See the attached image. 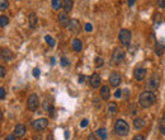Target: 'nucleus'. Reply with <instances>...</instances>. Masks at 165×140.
<instances>
[{"label": "nucleus", "instance_id": "nucleus-26", "mask_svg": "<svg viewBox=\"0 0 165 140\" xmlns=\"http://www.w3.org/2000/svg\"><path fill=\"white\" fill-rule=\"evenodd\" d=\"M8 23H9V18H8V17H5V16H2V17H0V27L4 28Z\"/></svg>", "mask_w": 165, "mask_h": 140}, {"label": "nucleus", "instance_id": "nucleus-16", "mask_svg": "<svg viewBox=\"0 0 165 140\" xmlns=\"http://www.w3.org/2000/svg\"><path fill=\"white\" fill-rule=\"evenodd\" d=\"M100 97H102V100H104V101L109 100V97H111V91H109L108 86H103L100 88Z\"/></svg>", "mask_w": 165, "mask_h": 140}, {"label": "nucleus", "instance_id": "nucleus-36", "mask_svg": "<svg viewBox=\"0 0 165 140\" xmlns=\"http://www.w3.org/2000/svg\"><path fill=\"white\" fill-rule=\"evenodd\" d=\"M159 8H165V0H158Z\"/></svg>", "mask_w": 165, "mask_h": 140}, {"label": "nucleus", "instance_id": "nucleus-20", "mask_svg": "<svg viewBox=\"0 0 165 140\" xmlns=\"http://www.w3.org/2000/svg\"><path fill=\"white\" fill-rule=\"evenodd\" d=\"M37 21L38 19H37V16H36L34 13H31L29 16H28V24H29V27L32 28V30L37 27Z\"/></svg>", "mask_w": 165, "mask_h": 140}, {"label": "nucleus", "instance_id": "nucleus-34", "mask_svg": "<svg viewBox=\"0 0 165 140\" xmlns=\"http://www.w3.org/2000/svg\"><path fill=\"white\" fill-rule=\"evenodd\" d=\"M33 77H34V78H38V77H39V69H38V68H34V69H33Z\"/></svg>", "mask_w": 165, "mask_h": 140}, {"label": "nucleus", "instance_id": "nucleus-29", "mask_svg": "<svg viewBox=\"0 0 165 140\" xmlns=\"http://www.w3.org/2000/svg\"><path fill=\"white\" fill-rule=\"evenodd\" d=\"M103 64H104V61H103L102 58H95V66H97V68H102Z\"/></svg>", "mask_w": 165, "mask_h": 140}, {"label": "nucleus", "instance_id": "nucleus-3", "mask_svg": "<svg viewBox=\"0 0 165 140\" xmlns=\"http://www.w3.org/2000/svg\"><path fill=\"white\" fill-rule=\"evenodd\" d=\"M27 107L29 111H37L39 107V100L37 94H31L28 97V101H27Z\"/></svg>", "mask_w": 165, "mask_h": 140}, {"label": "nucleus", "instance_id": "nucleus-43", "mask_svg": "<svg viewBox=\"0 0 165 140\" xmlns=\"http://www.w3.org/2000/svg\"><path fill=\"white\" fill-rule=\"evenodd\" d=\"M135 2H136V0H128V5H130V7H132V5L135 4Z\"/></svg>", "mask_w": 165, "mask_h": 140}, {"label": "nucleus", "instance_id": "nucleus-31", "mask_svg": "<svg viewBox=\"0 0 165 140\" xmlns=\"http://www.w3.org/2000/svg\"><path fill=\"white\" fill-rule=\"evenodd\" d=\"M69 64H70V63H69V60L66 59V58H61V66H69Z\"/></svg>", "mask_w": 165, "mask_h": 140}, {"label": "nucleus", "instance_id": "nucleus-17", "mask_svg": "<svg viewBox=\"0 0 165 140\" xmlns=\"http://www.w3.org/2000/svg\"><path fill=\"white\" fill-rule=\"evenodd\" d=\"M165 52V44H163L161 41H156L155 44V54L158 56H161Z\"/></svg>", "mask_w": 165, "mask_h": 140}, {"label": "nucleus", "instance_id": "nucleus-24", "mask_svg": "<svg viewBox=\"0 0 165 140\" xmlns=\"http://www.w3.org/2000/svg\"><path fill=\"white\" fill-rule=\"evenodd\" d=\"M159 129H160V133H161L163 135H165V112L163 114V116H161V119H160Z\"/></svg>", "mask_w": 165, "mask_h": 140}, {"label": "nucleus", "instance_id": "nucleus-33", "mask_svg": "<svg viewBox=\"0 0 165 140\" xmlns=\"http://www.w3.org/2000/svg\"><path fill=\"white\" fill-rule=\"evenodd\" d=\"M85 31H87V32H91V31H93V26H91L90 23H87V24H85Z\"/></svg>", "mask_w": 165, "mask_h": 140}, {"label": "nucleus", "instance_id": "nucleus-12", "mask_svg": "<svg viewBox=\"0 0 165 140\" xmlns=\"http://www.w3.org/2000/svg\"><path fill=\"white\" fill-rule=\"evenodd\" d=\"M133 75H135V79L136 80H139V82L144 80L145 77H146V69H144V68H136Z\"/></svg>", "mask_w": 165, "mask_h": 140}, {"label": "nucleus", "instance_id": "nucleus-15", "mask_svg": "<svg viewBox=\"0 0 165 140\" xmlns=\"http://www.w3.org/2000/svg\"><path fill=\"white\" fill-rule=\"evenodd\" d=\"M25 133H27V129H25L24 125L18 124V125L16 126V129H14V135H16L17 138H23V136L25 135Z\"/></svg>", "mask_w": 165, "mask_h": 140}, {"label": "nucleus", "instance_id": "nucleus-5", "mask_svg": "<svg viewBox=\"0 0 165 140\" xmlns=\"http://www.w3.org/2000/svg\"><path fill=\"white\" fill-rule=\"evenodd\" d=\"M123 60H125V52H123L121 49H116L112 54V63L114 65L121 64Z\"/></svg>", "mask_w": 165, "mask_h": 140}, {"label": "nucleus", "instance_id": "nucleus-22", "mask_svg": "<svg viewBox=\"0 0 165 140\" xmlns=\"http://www.w3.org/2000/svg\"><path fill=\"white\" fill-rule=\"evenodd\" d=\"M97 136H99L102 140H107L108 138V133H107V129L105 128H100L97 130Z\"/></svg>", "mask_w": 165, "mask_h": 140}, {"label": "nucleus", "instance_id": "nucleus-6", "mask_svg": "<svg viewBox=\"0 0 165 140\" xmlns=\"http://www.w3.org/2000/svg\"><path fill=\"white\" fill-rule=\"evenodd\" d=\"M32 126H33V129H34V130H37V131H42V130H45V129L47 128V126H48V120H47V119H38V120L33 121Z\"/></svg>", "mask_w": 165, "mask_h": 140}, {"label": "nucleus", "instance_id": "nucleus-9", "mask_svg": "<svg viewBox=\"0 0 165 140\" xmlns=\"http://www.w3.org/2000/svg\"><path fill=\"white\" fill-rule=\"evenodd\" d=\"M42 107L46 112H50V115L53 116V103H52V98L51 97H47L45 98V101L42 103Z\"/></svg>", "mask_w": 165, "mask_h": 140}, {"label": "nucleus", "instance_id": "nucleus-35", "mask_svg": "<svg viewBox=\"0 0 165 140\" xmlns=\"http://www.w3.org/2000/svg\"><path fill=\"white\" fill-rule=\"evenodd\" d=\"M88 124H89V121L87 119H84V120L80 122V126H81V128H85V126H88Z\"/></svg>", "mask_w": 165, "mask_h": 140}, {"label": "nucleus", "instance_id": "nucleus-38", "mask_svg": "<svg viewBox=\"0 0 165 140\" xmlns=\"http://www.w3.org/2000/svg\"><path fill=\"white\" fill-rule=\"evenodd\" d=\"M5 140H17V136L16 135H8L5 138Z\"/></svg>", "mask_w": 165, "mask_h": 140}, {"label": "nucleus", "instance_id": "nucleus-39", "mask_svg": "<svg viewBox=\"0 0 165 140\" xmlns=\"http://www.w3.org/2000/svg\"><path fill=\"white\" fill-rule=\"evenodd\" d=\"M132 140H145V138H144L142 135H136V136H135Z\"/></svg>", "mask_w": 165, "mask_h": 140}, {"label": "nucleus", "instance_id": "nucleus-41", "mask_svg": "<svg viewBox=\"0 0 165 140\" xmlns=\"http://www.w3.org/2000/svg\"><path fill=\"white\" fill-rule=\"evenodd\" d=\"M84 80H85V77L84 75H80L79 77V83H84Z\"/></svg>", "mask_w": 165, "mask_h": 140}, {"label": "nucleus", "instance_id": "nucleus-14", "mask_svg": "<svg viewBox=\"0 0 165 140\" xmlns=\"http://www.w3.org/2000/svg\"><path fill=\"white\" fill-rule=\"evenodd\" d=\"M13 58H14V54H13V51H10L9 49H2V60L11 61Z\"/></svg>", "mask_w": 165, "mask_h": 140}, {"label": "nucleus", "instance_id": "nucleus-25", "mask_svg": "<svg viewBox=\"0 0 165 140\" xmlns=\"http://www.w3.org/2000/svg\"><path fill=\"white\" fill-rule=\"evenodd\" d=\"M51 5L55 10H59L61 7H62V3H61V0H52L51 2Z\"/></svg>", "mask_w": 165, "mask_h": 140}, {"label": "nucleus", "instance_id": "nucleus-27", "mask_svg": "<svg viewBox=\"0 0 165 140\" xmlns=\"http://www.w3.org/2000/svg\"><path fill=\"white\" fill-rule=\"evenodd\" d=\"M9 7V2L8 0H0V9L2 10H7Z\"/></svg>", "mask_w": 165, "mask_h": 140}, {"label": "nucleus", "instance_id": "nucleus-4", "mask_svg": "<svg viewBox=\"0 0 165 140\" xmlns=\"http://www.w3.org/2000/svg\"><path fill=\"white\" fill-rule=\"evenodd\" d=\"M118 38H119L121 44L123 46H128L130 42H131V32L128 30H121L119 35H118Z\"/></svg>", "mask_w": 165, "mask_h": 140}, {"label": "nucleus", "instance_id": "nucleus-23", "mask_svg": "<svg viewBox=\"0 0 165 140\" xmlns=\"http://www.w3.org/2000/svg\"><path fill=\"white\" fill-rule=\"evenodd\" d=\"M117 110H118V108H117V105H116L114 102H109V103H108V106H107V111H108L111 115L116 114Z\"/></svg>", "mask_w": 165, "mask_h": 140}, {"label": "nucleus", "instance_id": "nucleus-8", "mask_svg": "<svg viewBox=\"0 0 165 140\" xmlns=\"http://www.w3.org/2000/svg\"><path fill=\"white\" fill-rule=\"evenodd\" d=\"M121 83H122L121 74H118V73H112V74H111V77H109V84H111L112 87L117 88Z\"/></svg>", "mask_w": 165, "mask_h": 140}, {"label": "nucleus", "instance_id": "nucleus-21", "mask_svg": "<svg viewBox=\"0 0 165 140\" xmlns=\"http://www.w3.org/2000/svg\"><path fill=\"white\" fill-rule=\"evenodd\" d=\"M81 49H82V44H81V41H80V40H78V38L73 40V50H74V51H76V52H80V51H81Z\"/></svg>", "mask_w": 165, "mask_h": 140}, {"label": "nucleus", "instance_id": "nucleus-42", "mask_svg": "<svg viewBox=\"0 0 165 140\" xmlns=\"http://www.w3.org/2000/svg\"><path fill=\"white\" fill-rule=\"evenodd\" d=\"M46 140H53V135L52 134H48L47 138H46Z\"/></svg>", "mask_w": 165, "mask_h": 140}, {"label": "nucleus", "instance_id": "nucleus-37", "mask_svg": "<svg viewBox=\"0 0 165 140\" xmlns=\"http://www.w3.org/2000/svg\"><path fill=\"white\" fill-rule=\"evenodd\" d=\"M122 92H123V91H121V89H117V92L114 93V97H116V98H121V96H122Z\"/></svg>", "mask_w": 165, "mask_h": 140}, {"label": "nucleus", "instance_id": "nucleus-18", "mask_svg": "<svg viewBox=\"0 0 165 140\" xmlns=\"http://www.w3.org/2000/svg\"><path fill=\"white\" fill-rule=\"evenodd\" d=\"M133 128H135L136 130L144 129V128H145V120L141 119V117H136V119L133 120Z\"/></svg>", "mask_w": 165, "mask_h": 140}, {"label": "nucleus", "instance_id": "nucleus-10", "mask_svg": "<svg viewBox=\"0 0 165 140\" xmlns=\"http://www.w3.org/2000/svg\"><path fill=\"white\" fill-rule=\"evenodd\" d=\"M89 84H90L91 88H98V87H100V84H102V78L98 74H93L89 78Z\"/></svg>", "mask_w": 165, "mask_h": 140}, {"label": "nucleus", "instance_id": "nucleus-1", "mask_svg": "<svg viewBox=\"0 0 165 140\" xmlns=\"http://www.w3.org/2000/svg\"><path fill=\"white\" fill-rule=\"evenodd\" d=\"M155 102H156V96L151 91H146V92H142L140 94L139 103H140V106L142 108H149L151 106H154Z\"/></svg>", "mask_w": 165, "mask_h": 140}, {"label": "nucleus", "instance_id": "nucleus-30", "mask_svg": "<svg viewBox=\"0 0 165 140\" xmlns=\"http://www.w3.org/2000/svg\"><path fill=\"white\" fill-rule=\"evenodd\" d=\"M5 96H7V92H5V88H0V100L4 101L5 100Z\"/></svg>", "mask_w": 165, "mask_h": 140}, {"label": "nucleus", "instance_id": "nucleus-13", "mask_svg": "<svg viewBox=\"0 0 165 140\" xmlns=\"http://www.w3.org/2000/svg\"><path fill=\"white\" fill-rule=\"evenodd\" d=\"M70 21H71V19H69V17H67L66 13H61L60 16H59V23H60V26H61L62 28L69 27V24H70Z\"/></svg>", "mask_w": 165, "mask_h": 140}, {"label": "nucleus", "instance_id": "nucleus-2", "mask_svg": "<svg viewBox=\"0 0 165 140\" xmlns=\"http://www.w3.org/2000/svg\"><path fill=\"white\" fill-rule=\"evenodd\" d=\"M114 133L119 136H126L128 133H130V126L125 121V120H117L116 124H114Z\"/></svg>", "mask_w": 165, "mask_h": 140}, {"label": "nucleus", "instance_id": "nucleus-40", "mask_svg": "<svg viewBox=\"0 0 165 140\" xmlns=\"http://www.w3.org/2000/svg\"><path fill=\"white\" fill-rule=\"evenodd\" d=\"M88 140H98V139H97V136H95L94 134H90V135L88 136Z\"/></svg>", "mask_w": 165, "mask_h": 140}, {"label": "nucleus", "instance_id": "nucleus-32", "mask_svg": "<svg viewBox=\"0 0 165 140\" xmlns=\"http://www.w3.org/2000/svg\"><path fill=\"white\" fill-rule=\"evenodd\" d=\"M5 74H7V70H5V68H4V66H2V68H0V77L4 78V77H5Z\"/></svg>", "mask_w": 165, "mask_h": 140}, {"label": "nucleus", "instance_id": "nucleus-11", "mask_svg": "<svg viewBox=\"0 0 165 140\" xmlns=\"http://www.w3.org/2000/svg\"><path fill=\"white\" fill-rule=\"evenodd\" d=\"M69 28H70V31L74 32V33H80L81 32V26H80V22L78 19H71L70 24H69Z\"/></svg>", "mask_w": 165, "mask_h": 140}, {"label": "nucleus", "instance_id": "nucleus-7", "mask_svg": "<svg viewBox=\"0 0 165 140\" xmlns=\"http://www.w3.org/2000/svg\"><path fill=\"white\" fill-rule=\"evenodd\" d=\"M159 86H160V77H159L158 74H154L153 77H151V78L149 79V82H147V87H149L151 91H155V89L159 88Z\"/></svg>", "mask_w": 165, "mask_h": 140}, {"label": "nucleus", "instance_id": "nucleus-19", "mask_svg": "<svg viewBox=\"0 0 165 140\" xmlns=\"http://www.w3.org/2000/svg\"><path fill=\"white\" fill-rule=\"evenodd\" d=\"M73 7H74L73 0H62V8H64L65 13L71 12L73 10Z\"/></svg>", "mask_w": 165, "mask_h": 140}, {"label": "nucleus", "instance_id": "nucleus-28", "mask_svg": "<svg viewBox=\"0 0 165 140\" xmlns=\"http://www.w3.org/2000/svg\"><path fill=\"white\" fill-rule=\"evenodd\" d=\"M45 41L48 44V46H51V47H53V46H55V40H53L51 36H48V35H47V36L45 37Z\"/></svg>", "mask_w": 165, "mask_h": 140}]
</instances>
